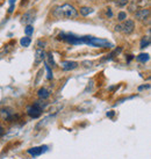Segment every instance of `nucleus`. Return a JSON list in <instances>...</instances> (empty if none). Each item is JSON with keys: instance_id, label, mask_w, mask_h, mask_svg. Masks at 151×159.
<instances>
[{"instance_id": "obj_7", "label": "nucleus", "mask_w": 151, "mask_h": 159, "mask_svg": "<svg viewBox=\"0 0 151 159\" xmlns=\"http://www.w3.org/2000/svg\"><path fill=\"white\" fill-rule=\"evenodd\" d=\"M35 16H36V12L35 11H28L22 16V22L27 23V24H31L34 22V20H35Z\"/></svg>"}, {"instance_id": "obj_1", "label": "nucleus", "mask_w": 151, "mask_h": 159, "mask_svg": "<svg viewBox=\"0 0 151 159\" xmlns=\"http://www.w3.org/2000/svg\"><path fill=\"white\" fill-rule=\"evenodd\" d=\"M53 14L57 19H75L78 16V12L72 5L70 4H64L62 6L55 8Z\"/></svg>"}, {"instance_id": "obj_23", "label": "nucleus", "mask_w": 151, "mask_h": 159, "mask_svg": "<svg viewBox=\"0 0 151 159\" xmlns=\"http://www.w3.org/2000/svg\"><path fill=\"white\" fill-rule=\"evenodd\" d=\"M150 85H143V86H140L138 87V91H142V90H145V88H149Z\"/></svg>"}, {"instance_id": "obj_13", "label": "nucleus", "mask_w": 151, "mask_h": 159, "mask_svg": "<svg viewBox=\"0 0 151 159\" xmlns=\"http://www.w3.org/2000/svg\"><path fill=\"white\" fill-rule=\"evenodd\" d=\"M150 37L149 36H144L142 40H141V44H140V48L141 49H144V48H146V46H150Z\"/></svg>"}, {"instance_id": "obj_9", "label": "nucleus", "mask_w": 151, "mask_h": 159, "mask_svg": "<svg viewBox=\"0 0 151 159\" xmlns=\"http://www.w3.org/2000/svg\"><path fill=\"white\" fill-rule=\"evenodd\" d=\"M45 58V52L42 49H37L36 52H35V64L37 65L41 62H43Z\"/></svg>"}, {"instance_id": "obj_27", "label": "nucleus", "mask_w": 151, "mask_h": 159, "mask_svg": "<svg viewBox=\"0 0 151 159\" xmlns=\"http://www.w3.org/2000/svg\"><path fill=\"white\" fill-rule=\"evenodd\" d=\"M115 30H116V31H121V24L115 26Z\"/></svg>"}, {"instance_id": "obj_6", "label": "nucleus", "mask_w": 151, "mask_h": 159, "mask_svg": "<svg viewBox=\"0 0 151 159\" xmlns=\"http://www.w3.org/2000/svg\"><path fill=\"white\" fill-rule=\"evenodd\" d=\"M48 151V146L47 145H42V146H36V148H31V149H28L27 152L29 153L30 156L33 157H36V156H41L42 153Z\"/></svg>"}, {"instance_id": "obj_16", "label": "nucleus", "mask_w": 151, "mask_h": 159, "mask_svg": "<svg viewBox=\"0 0 151 159\" xmlns=\"http://www.w3.org/2000/svg\"><path fill=\"white\" fill-rule=\"evenodd\" d=\"M47 57H48V62H45L50 68L53 66V68H55V61H53V53L51 52H48V55H47Z\"/></svg>"}, {"instance_id": "obj_19", "label": "nucleus", "mask_w": 151, "mask_h": 159, "mask_svg": "<svg viewBox=\"0 0 151 159\" xmlns=\"http://www.w3.org/2000/svg\"><path fill=\"white\" fill-rule=\"evenodd\" d=\"M33 33H34V27H33L31 24H27V27L24 28V34H26L27 36H30Z\"/></svg>"}, {"instance_id": "obj_3", "label": "nucleus", "mask_w": 151, "mask_h": 159, "mask_svg": "<svg viewBox=\"0 0 151 159\" xmlns=\"http://www.w3.org/2000/svg\"><path fill=\"white\" fill-rule=\"evenodd\" d=\"M87 46H94V48H109L112 46L107 40H102V38L98 37H92V36H87L86 37V43Z\"/></svg>"}, {"instance_id": "obj_21", "label": "nucleus", "mask_w": 151, "mask_h": 159, "mask_svg": "<svg viewBox=\"0 0 151 159\" xmlns=\"http://www.w3.org/2000/svg\"><path fill=\"white\" fill-rule=\"evenodd\" d=\"M117 19H119V21H124V20H127V13L120 12V13L117 14Z\"/></svg>"}, {"instance_id": "obj_29", "label": "nucleus", "mask_w": 151, "mask_h": 159, "mask_svg": "<svg viewBox=\"0 0 151 159\" xmlns=\"http://www.w3.org/2000/svg\"><path fill=\"white\" fill-rule=\"evenodd\" d=\"M133 58H134V57H133L131 55H129V56H128V62H130L131 59H133Z\"/></svg>"}, {"instance_id": "obj_10", "label": "nucleus", "mask_w": 151, "mask_h": 159, "mask_svg": "<svg viewBox=\"0 0 151 159\" xmlns=\"http://www.w3.org/2000/svg\"><path fill=\"white\" fill-rule=\"evenodd\" d=\"M0 113H1V116H2L4 120H11V119L13 117V112H12V109H9V108H4V109H1Z\"/></svg>"}, {"instance_id": "obj_11", "label": "nucleus", "mask_w": 151, "mask_h": 159, "mask_svg": "<svg viewBox=\"0 0 151 159\" xmlns=\"http://www.w3.org/2000/svg\"><path fill=\"white\" fill-rule=\"evenodd\" d=\"M38 98L42 99V100H47V99L50 97V93L47 88H40L38 90Z\"/></svg>"}, {"instance_id": "obj_17", "label": "nucleus", "mask_w": 151, "mask_h": 159, "mask_svg": "<svg viewBox=\"0 0 151 159\" xmlns=\"http://www.w3.org/2000/svg\"><path fill=\"white\" fill-rule=\"evenodd\" d=\"M114 2L117 7H124L129 4V0H114Z\"/></svg>"}, {"instance_id": "obj_28", "label": "nucleus", "mask_w": 151, "mask_h": 159, "mask_svg": "<svg viewBox=\"0 0 151 159\" xmlns=\"http://www.w3.org/2000/svg\"><path fill=\"white\" fill-rule=\"evenodd\" d=\"M13 9H14V5H11V7H9V9H8V13H12Z\"/></svg>"}, {"instance_id": "obj_2", "label": "nucleus", "mask_w": 151, "mask_h": 159, "mask_svg": "<svg viewBox=\"0 0 151 159\" xmlns=\"http://www.w3.org/2000/svg\"><path fill=\"white\" fill-rule=\"evenodd\" d=\"M45 107H47V102H44V101H37L34 105L28 107L27 113H28V115H29L31 119H37V117L41 116L42 110L44 109Z\"/></svg>"}, {"instance_id": "obj_30", "label": "nucleus", "mask_w": 151, "mask_h": 159, "mask_svg": "<svg viewBox=\"0 0 151 159\" xmlns=\"http://www.w3.org/2000/svg\"><path fill=\"white\" fill-rule=\"evenodd\" d=\"M14 2H15V0H9V4H11V5H14Z\"/></svg>"}, {"instance_id": "obj_12", "label": "nucleus", "mask_w": 151, "mask_h": 159, "mask_svg": "<svg viewBox=\"0 0 151 159\" xmlns=\"http://www.w3.org/2000/svg\"><path fill=\"white\" fill-rule=\"evenodd\" d=\"M150 56L149 53H140L138 56H136V61L137 62H141V63H145V62L149 61Z\"/></svg>"}, {"instance_id": "obj_5", "label": "nucleus", "mask_w": 151, "mask_h": 159, "mask_svg": "<svg viewBox=\"0 0 151 159\" xmlns=\"http://www.w3.org/2000/svg\"><path fill=\"white\" fill-rule=\"evenodd\" d=\"M136 20L138 21H145L146 19L150 17V9L149 8H141L135 13Z\"/></svg>"}, {"instance_id": "obj_15", "label": "nucleus", "mask_w": 151, "mask_h": 159, "mask_svg": "<svg viewBox=\"0 0 151 159\" xmlns=\"http://www.w3.org/2000/svg\"><path fill=\"white\" fill-rule=\"evenodd\" d=\"M30 43H31V40H30L29 36H26V37H22L20 40V44H21V46H29Z\"/></svg>"}, {"instance_id": "obj_24", "label": "nucleus", "mask_w": 151, "mask_h": 159, "mask_svg": "<svg viewBox=\"0 0 151 159\" xmlns=\"http://www.w3.org/2000/svg\"><path fill=\"white\" fill-rule=\"evenodd\" d=\"M5 134V129H4V127L0 124V136H2Z\"/></svg>"}, {"instance_id": "obj_8", "label": "nucleus", "mask_w": 151, "mask_h": 159, "mask_svg": "<svg viewBox=\"0 0 151 159\" xmlns=\"http://www.w3.org/2000/svg\"><path fill=\"white\" fill-rule=\"evenodd\" d=\"M60 66L64 71H71L78 68V63L77 62H71V61H64L60 63Z\"/></svg>"}, {"instance_id": "obj_22", "label": "nucleus", "mask_w": 151, "mask_h": 159, "mask_svg": "<svg viewBox=\"0 0 151 159\" xmlns=\"http://www.w3.org/2000/svg\"><path fill=\"white\" fill-rule=\"evenodd\" d=\"M36 46L41 49V48H44V46H45V42H43V41H38L37 43H36Z\"/></svg>"}, {"instance_id": "obj_20", "label": "nucleus", "mask_w": 151, "mask_h": 159, "mask_svg": "<svg viewBox=\"0 0 151 159\" xmlns=\"http://www.w3.org/2000/svg\"><path fill=\"white\" fill-rule=\"evenodd\" d=\"M120 51H121V48H119V49H116V50H114L113 52L109 53V55H108V56H107L106 58H104V61H109V59H112L114 56H115V55H117V53L120 52Z\"/></svg>"}, {"instance_id": "obj_14", "label": "nucleus", "mask_w": 151, "mask_h": 159, "mask_svg": "<svg viewBox=\"0 0 151 159\" xmlns=\"http://www.w3.org/2000/svg\"><path fill=\"white\" fill-rule=\"evenodd\" d=\"M93 8H90V7H82L80 8V14L83 16H87L90 15L91 13H93Z\"/></svg>"}, {"instance_id": "obj_4", "label": "nucleus", "mask_w": 151, "mask_h": 159, "mask_svg": "<svg viewBox=\"0 0 151 159\" xmlns=\"http://www.w3.org/2000/svg\"><path fill=\"white\" fill-rule=\"evenodd\" d=\"M135 29V22L133 20H126L124 23L121 26V31H123V34L130 35Z\"/></svg>"}, {"instance_id": "obj_26", "label": "nucleus", "mask_w": 151, "mask_h": 159, "mask_svg": "<svg viewBox=\"0 0 151 159\" xmlns=\"http://www.w3.org/2000/svg\"><path fill=\"white\" fill-rule=\"evenodd\" d=\"M107 15L109 16V17H112V15H113V14H112V9H111V8H107Z\"/></svg>"}, {"instance_id": "obj_25", "label": "nucleus", "mask_w": 151, "mask_h": 159, "mask_svg": "<svg viewBox=\"0 0 151 159\" xmlns=\"http://www.w3.org/2000/svg\"><path fill=\"white\" fill-rule=\"evenodd\" d=\"M114 114H115V112H113V110H111V112H108V113H107V116H108V117H113Z\"/></svg>"}, {"instance_id": "obj_18", "label": "nucleus", "mask_w": 151, "mask_h": 159, "mask_svg": "<svg viewBox=\"0 0 151 159\" xmlns=\"http://www.w3.org/2000/svg\"><path fill=\"white\" fill-rule=\"evenodd\" d=\"M45 70H47V79L48 80H51L53 79V71H51V68L45 63Z\"/></svg>"}]
</instances>
